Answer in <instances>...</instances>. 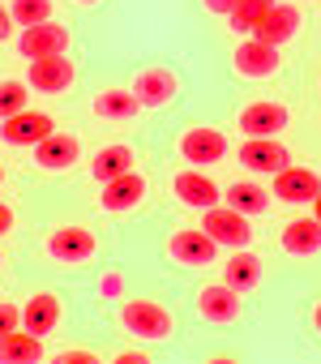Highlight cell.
Here are the masks:
<instances>
[{
    "label": "cell",
    "instance_id": "1",
    "mask_svg": "<svg viewBox=\"0 0 321 364\" xmlns=\"http://www.w3.org/2000/svg\"><path fill=\"white\" fill-rule=\"evenodd\" d=\"M120 326H124L129 334H137V338L158 343V338H172L176 317H172L163 304H158V300H124V309H120Z\"/></svg>",
    "mask_w": 321,
    "mask_h": 364
},
{
    "label": "cell",
    "instance_id": "2",
    "mask_svg": "<svg viewBox=\"0 0 321 364\" xmlns=\"http://www.w3.org/2000/svg\"><path fill=\"white\" fill-rule=\"evenodd\" d=\"M202 232L214 240V245H227V249H244L253 240V228H249V215L232 210V206H210L202 215Z\"/></svg>",
    "mask_w": 321,
    "mask_h": 364
},
{
    "label": "cell",
    "instance_id": "3",
    "mask_svg": "<svg viewBox=\"0 0 321 364\" xmlns=\"http://www.w3.org/2000/svg\"><path fill=\"white\" fill-rule=\"evenodd\" d=\"M26 82H31V90H39V95H65V90L77 82V69H73L69 56H39V60H31Z\"/></svg>",
    "mask_w": 321,
    "mask_h": 364
},
{
    "label": "cell",
    "instance_id": "4",
    "mask_svg": "<svg viewBox=\"0 0 321 364\" xmlns=\"http://www.w3.org/2000/svg\"><path fill=\"white\" fill-rule=\"evenodd\" d=\"M94 253H99V240H94V232H86V228H56V232L48 236V257L60 262V266L90 262Z\"/></svg>",
    "mask_w": 321,
    "mask_h": 364
},
{
    "label": "cell",
    "instance_id": "5",
    "mask_svg": "<svg viewBox=\"0 0 321 364\" xmlns=\"http://www.w3.org/2000/svg\"><path fill=\"white\" fill-rule=\"evenodd\" d=\"M52 133H56L52 116L48 112H31V107L9 116V120H0V141H5V146H39Z\"/></svg>",
    "mask_w": 321,
    "mask_h": 364
},
{
    "label": "cell",
    "instance_id": "6",
    "mask_svg": "<svg viewBox=\"0 0 321 364\" xmlns=\"http://www.w3.org/2000/svg\"><path fill=\"white\" fill-rule=\"evenodd\" d=\"M197 317L210 326H232L240 317V291L227 283H210L197 291Z\"/></svg>",
    "mask_w": 321,
    "mask_h": 364
},
{
    "label": "cell",
    "instance_id": "7",
    "mask_svg": "<svg viewBox=\"0 0 321 364\" xmlns=\"http://www.w3.org/2000/svg\"><path fill=\"white\" fill-rule=\"evenodd\" d=\"M278 202H291V206H304V202H312L317 193H321V176L317 171H308V167H283V171H274V189H270Z\"/></svg>",
    "mask_w": 321,
    "mask_h": 364
},
{
    "label": "cell",
    "instance_id": "8",
    "mask_svg": "<svg viewBox=\"0 0 321 364\" xmlns=\"http://www.w3.org/2000/svg\"><path fill=\"white\" fill-rule=\"evenodd\" d=\"M69 48V31L60 22H43V26H26L22 39H18V52L26 60H39V56H65Z\"/></svg>",
    "mask_w": 321,
    "mask_h": 364
},
{
    "label": "cell",
    "instance_id": "9",
    "mask_svg": "<svg viewBox=\"0 0 321 364\" xmlns=\"http://www.w3.org/2000/svg\"><path fill=\"white\" fill-rule=\"evenodd\" d=\"M240 163H244L249 171H257V176H274V171H283V167L291 163V154H287V146L274 141V137H249V141L240 146Z\"/></svg>",
    "mask_w": 321,
    "mask_h": 364
},
{
    "label": "cell",
    "instance_id": "10",
    "mask_svg": "<svg viewBox=\"0 0 321 364\" xmlns=\"http://www.w3.org/2000/svg\"><path fill=\"white\" fill-rule=\"evenodd\" d=\"M168 253H172V262H180V266H210L214 253H219V245H214L202 228H180V232L168 240Z\"/></svg>",
    "mask_w": 321,
    "mask_h": 364
},
{
    "label": "cell",
    "instance_id": "11",
    "mask_svg": "<svg viewBox=\"0 0 321 364\" xmlns=\"http://www.w3.org/2000/svg\"><path fill=\"white\" fill-rule=\"evenodd\" d=\"M141 198H146V176H137V171H124V176H116V180H107L103 185V210L107 215H129V210H137L141 206Z\"/></svg>",
    "mask_w": 321,
    "mask_h": 364
},
{
    "label": "cell",
    "instance_id": "12",
    "mask_svg": "<svg viewBox=\"0 0 321 364\" xmlns=\"http://www.w3.org/2000/svg\"><path fill=\"white\" fill-rule=\"evenodd\" d=\"M287 129V107L283 103H270V99H257L240 112V133L244 137H274Z\"/></svg>",
    "mask_w": 321,
    "mask_h": 364
},
{
    "label": "cell",
    "instance_id": "13",
    "mask_svg": "<svg viewBox=\"0 0 321 364\" xmlns=\"http://www.w3.org/2000/svg\"><path fill=\"white\" fill-rule=\"evenodd\" d=\"M172 189H176V198L185 202V206H193V210H210V206H219V185L210 176H202L197 167H185V171H176V180H172Z\"/></svg>",
    "mask_w": 321,
    "mask_h": 364
},
{
    "label": "cell",
    "instance_id": "14",
    "mask_svg": "<svg viewBox=\"0 0 321 364\" xmlns=\"http://www.w3.org/2000/svg\"><path fill=\"white\" fill-rule=\"evenodd\" d=\"M232 65H236L240 77H274V73H278V48H270V43H261V39H244V43L236 48Z\"/></svg>",
    "mask_w": 321,
    "mask_h": 364
},
{
    "label": "cell",
    "instance_id": "15",
    "mask_svg": "<svg viewBox=\"0 0 321 364\" xmlns=\"http://www.w3.org/2000/svg\"><path fill=\"white\" fill-rule=\"evenodd\" d=\"M180 154L189 159V167H210L227 154V137L219 129H189L180 137Z\"/></svg>",
    "mask_w": 321,
    "mask_h": 364
},
{
    "label": "cell",
    "instance_id": "16",
    "mask_svg": "<svg viewBox=\"0 0 321 364\" xmlns=\"http://www.w3.org/2000/svg\"><path fill=\"white\" fill-rule=\"evenodd\" d=\"M295 31H300V9H295V5H274V9L253 26V39L278 48V43H287Z\"/></svg>",
    "mask_w": 321,
    "mask_h": 364
},
{
    "label": "cell",
    "instance_id": "17",
    "mask_svg": "<svg viewBox=\"0 0 321 364\" xmlns=\"http://www.w3.org/2000/svg\"><path fill=\"white\" fill-rule=\"evenodd\" d=\"M77 154H82V146H77L73 133H52V137H43V141L35 146V163H39L43 171H65V167L77 163Z\"/></svg>",
    "mask_w": 321,
    "mask_h": 364
},
{
    "label": "cell",
    "instance_id": "18",
    "mask_svg": "<svg viewBox=\"0 0 321 364\" xmlns=\"http://www.w3.org/2000/svg\"><path fill=\"white\" fill-rule=\"evenodd\" d=\"M133 95L141 99V107H163L176 99V73L172 69H146V73H137Z\"/></svg>",
    "mask_w": 321,
    "mask_h": 364
},
{
    "label": "cell",
    "instance_id": "19",
    "mask_svg": "<svg viewBox=\"0 0 321 364\" xmlns=\"http://www.w3.org/2000/svg\"><path fill=\"white\" fill-rule=\"evenodd\" d=\"M22 326H26L31 334L48 338V334L60 326V300H56L52 291H39V296H31V300H26V309H22Z\"/></svg>",
    "mask_w": 321,
    "mask_h": 364
},
{
    "label": "cell",
    "instance_id": "20",
    "mask_svg": "<svg viewBox=\"0 0 321 364\" xmlns=\"http://www.w3.org/2000/svg\"><path fill=\"white\" fill-rule=\"evenodd\" d=\"M39 360H43V338L31 334L26 326L0 338V364H39Z\"/></svg>",
    "mask_w": 321,
    "mask_h": 364
},
{
    "label": "cell",
    "instance_id": "21",
    "mask_svg": "<svg viewBox=\"0 0 321 364\" xmlns=\"http://www.w3.org/2000/svg\"><path fill=\"white\" fill-rule=\"evenodd\" d=\"M223 283L236 287V291H249L261 283V257L249 253V249H232V257L223 262Z\"/></svg>",
    "mask_w": 321,
    "mask_h": 364
},
{
    "label": "cell",
    "instance_id": "22",
    "mask_svg": "<svg viewBox=\"0 0 321 364\" xmlns=\"http://www.w3.org/2000/svg\"><path fill=\"white\" fill-rule=\"evenodd\" d=\"M90 112H94L99 120H133V116L141 112V99H137L133 90H99V95L90 99Z\"/></svg>",
    "mask_w": 321,
    "mask_h": 364
},
{
    "label": "cell",
    "instance_id": "23",
    "mask_svg": "<svg viewBox=\"0 0 321 364\" xmlns=\"http://www.w3.org/2000/svg\"><path fill=\"white\" fill-rule=\"evenodd\" d=\"M223 202H227L232 210L249 215V219L270 210V193H266V185H257V180H236V185L223 193Z\"/></svg>",
    "mask_w": 321,
    "mask_h": 364
},
{
    "label": "cell",
    "instance_id": "24",
    "mask_svg": "<svg viewBox=\"0 0 321 364\" xmlns=\"http://www.w3.org/2000/svg\"><path fill=\"white\" fill-rule=\"evenodd\" d=\"M283 249H287L291 257L317 253V249H321V223H317V219H291V223L283 228Z\"/></svg>",
    "mask_w": 321,
    "mask_h": 364
},
{
    "label": "cell",
    "instance_id": "25",
    "mask_svg": "<svg viewBox=\"0 0 321 364\" xmlns=\"http://www.w3.org/2000/svg\"><path fill=\"white\" fill-rule=\"evenodd\" d=\"M124 171H133V150L129 146H103L94 159H90V176L94 180H103V185H107V180H116V176H124Z\"/></svg>",
    "mask_w": 321,
    "mask_h": 364
},
{
    "label": "cell",
    "instance_id": "26",
    "mask_svg": "<svg viewBox=\"0 0 321 364\" xmlns=\"http://www.w3.org/2000/svg\"><path fill=\"white\" fill-rule=\"evenodd\" d=\"M278 5V0H240V5L227 14V22H232V31H240V35H253V26L270 14Z\"/></svg>",
    "mask_w": 321,
    "mask_h": 364
},
{
    "label": "cell",
    "instance_id": "27",
    "mask_svg": "<svg viewBox=\"0 0 321 364\" xmlns=\"http://www.w3.org/2000/svg\"><path fill=\"white\" fill-rule=\"evenodd\" d=\"M13 22L26 31V26H43V22H52V0H13Z\"/></svg>",
    "mask_w": 321,
    "mask_h": 364
},
{
    "label": "cell",
    "instance_id": "28",
    "mask_svg": "<svg viewBox=\"0 0 321 364\" xmlns=\"http://www.w3.org/2000/svg\"><path fill=\"white\" fill-rule=\"evenodd\" d=\"M26 86L22 82H0V120H9L18 112H26Z\"/></svg>",
    "mask_w": 321,
    "mask_h": 364
},
{
    "label": "cell",
    "instance_id": "29",
    "mask_svg": "<svg viewBox=\"0 0 321 364\" xmlns=\"http://www.w3.org/2000/svg\"><path fill=\"white\" fill-rule=\"evenodd\" d=\"M18 326H22V309L18 304H0V338L9 330H18Z\"/></svg>",
    "mask_w": 321,
    "mask_h": 364
},
{
    "label": "cell",
    "instance_id": "30",
    "mask_svg": "<svg viewBox=\"0 0 321 364\" xmlns=\"http://www.w3.org/2000/svg\"><path fill=\"white\" fill-rule=\"evenodd\" d=\"M56 364H94V351H60Z\"/></svg>",
    "mask_w": 321,
    "mask_h": 364
},
{
    "label": "cell",
    "instance_id": "31",
    "mask_svg": "<svg viewBox=\"0 0 321 364\" xmlns=\"http://www.w3.org/2000/svg\"><path fill=\"white\" fill-rule=\"evenodd\" d=\"M202 5H206L210 14H219V18H227V14H232V9L240 5V0H202Z\"/></svg>",
    "mask_w": 321,
    "mask_h": 364
},
{
    "label": "cell",
    "instance_id": "32",
    "mask_svg": "<svg viewBox=\"0 0 321 364\" xmlns=\"http://www.w3.org/2000/svg\"><path fill=\"white\" fill-rule=\"evenodd\" d=\"M9 232H13V206L0 202V236H9Z\"/></svg>",
    "mask_w": 321,
    "mask_h": 364
},
{
    "label": "cell",
    "instance_id": "33",
    "mask_svg": "<svg viewBox=\"0 0 321 364\" xmlns=\"http://www.w3.org/2000/svg\"><path fill=\"white\" fill-rule=\"evenodd\" d=\"M9 31H13V14H9L5 5H0V43L9 39Z\"/></svg>",
    "mask_w": 321,
    "mask_h": 364
},
{
    "label": "cell",
    "instance_id": "34",
    "mask_svg": "<svg viewBox=\"0 0 321 364\" xmlns=\"http://www.w3.org/2000/svg\"><path fill=\"white\" fill-rule=\"evenodd\" d=\"M116 364H146V355H141V351H120Z\"/></svg>",
    "mask_w": 321,
    "mask_h": 364
},
{
    "label": "cell",
    "instance_id": "35",
    "mask_svg": "<svg viewBox=\"0 0 321 364\" xmlns=\"http://www.w3.org/2000/svg\"><path fill=\"white\" fill-rule=\"evenodd\" d=\"M308 206H312V219H317V223H321V193H317V198H312V202H308Z\"/></svg>",
    "mask_w": 321,
    "mask_h": 364
},
{
    "label": "cell",
    "instance_id": "36",
    "mask_svg": "<svg viewBox=\"0 0 321 364\" xmlns=\"http://www.w3.org/2000/svg\"><path fill=\"white\" fill-rule=\"evenodd\" d=\"M312 326H317V334H321V304L312 309Z\"/></svg>",
    "mask_w": 321,
    "mask_h": 364
},
{
    "label": "cell",
    "instance_id": "37",
    "mask_svg": "<svg viewBox=\"0 0 321 364\" xmlns=\"http://www.w3.org/2000/svg\"><path fill=\"white\" fill-rule=\"evenodd\" d=\"M82 5H99V0H82Z\"/></svg>",
    "mask_w": 321,
    "mask_h": 364
},
{
    "label": "cell",
    "instance_id": "38",
    "mask_svg": "<svg viewBox=\"0 0 321 364\" xmlns=\"http://www.w3.org/2000/svg\"><path fill=\"white\" fill-rule=\"evenodd\" d=\"M0 180H5V167H0Z\"/></svg>",
    "mask_w": 321,
    "mask_h": 364
}]
</instances>
